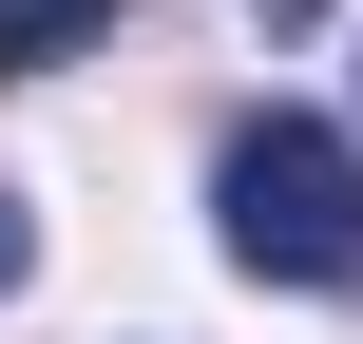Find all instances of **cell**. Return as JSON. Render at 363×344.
<instances>
[{
	"label": "cell",
	"instance_id": "obj_3",
	"mask_svg": "<svg viewBox=\"0 0 363 344\" xmlns=\"http://www.w3.org/2000/svg\"><path fill=\"white\" fill-rule=\"evenodd\" d=\"M19 268H38V230H19V192H0V287H19Z\"/></svg>",
	"mask_w": 363,
	"mask_h": 344
},
{
	"label": "cell",
	"instance_id": "obj_2",
	"mask_svg": "<svg viewBox=\"0 0 363 344\" xmlns=\"http://www.w3.org/2000/svg\"><path fill=\"white\" fill-rule=\"evenodd\" d=\"M115 0H0V77H38V57H77Z\"/></svg>",
	"mask_w": 363,
	"mask_h": 344
},
{
	"label": "cell",
	"instance_id": "obj_1",
	"mask_svg": "<svg viewBox=\"0 0 363 344\" xmlns=\"http://www.w3.org/2000/svg\"><path fill=\"white\" fill-rule=\"evenodd\" d=\"M211 211H230V268H268V287H363V153L325 115H249L230 172H211Z\"/></svg>",
	"mask_w": 363,
	"mask_h": 344
}]
</instances>
